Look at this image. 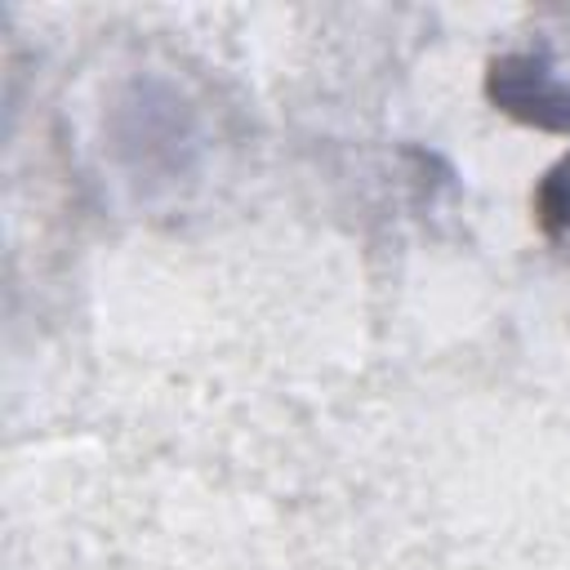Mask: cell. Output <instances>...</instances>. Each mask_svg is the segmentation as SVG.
<instances>
[{"label": "cell", "mask_w": 570, "mask_h": 570, "mask_svg": "<svg viewBox=\"0 0 570 570\" xmlns=\"http://www.w3.org/2000/svg\"><path fill=\"white\" fill-rule=\"evenodd\" d=\"M494 71H499L494 94L508 111H517L534 125H548V129H570V94L548 76V67H539L530 58H508Z\"/></svg>", "instance_id": "cell-2"}, {"label": "cell", "mask_w": 570, "mask_h": 570, "mask_svg": "<svg viewBox=\"0 0 570 570\" xmlns=\"http://www.w3.org/2000/svg\"><path fill=\"white\" fill-rule=\"evenodd\" d=\"M111 151L134 183H178L196 165V125L183 98L156 80H138L111 111Z\"/></svg>", "instance_id": "cell-1"}]
</instances>
